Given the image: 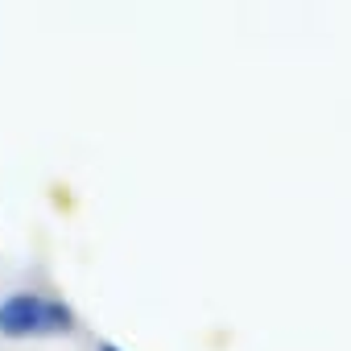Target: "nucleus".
Listing matches in <instances>:
<instances>
[{"label":"nucleus","mask_w":351,"mask_h":351,"mask_svg":"<svg viewBox=\"0 0 351 351\" xmlns=\"http://www.w3.org/2000/svg\"><path fill=\"white\" fill-rule=\"evenodd\" d=\"M75 310L54 298V293H38V289H21L0 298V335L9 339H58L75 330Z\"/></svg>","instance_id":"nucleus-1"},{"label":"nucleus","mask_w":351,"mask_h":351,"mask_svg":"<svg viewBox=\"0 0 351 351\" xmlns=\"http://www.w3.org/2000/svg\"><path fill=\"white\" fill-rule=\"evenodd\" d=\"M95 351H120V347H116V343H108V339H104V343H99V347H95Z\"/></svg>","instance_id":"nucleus-2"}]
</instances>
